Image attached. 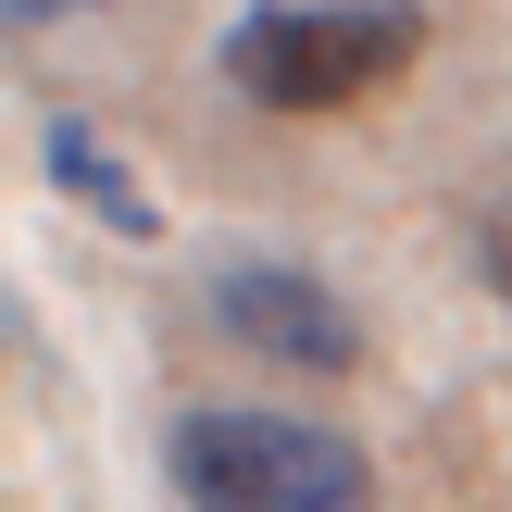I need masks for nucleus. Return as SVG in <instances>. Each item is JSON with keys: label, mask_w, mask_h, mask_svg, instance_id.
Instances as JSON below:
<instances>
[{"label": "nucleus", "mask_w": 512, "mask_h": 512, "mask_svg": "<svg viewBox=\"0 0 512 512\" xmlns=\"http://www.w3.org/2000/svg\"><path fill=\"white\" fill-rule=\"evenodd\" d=\"M425 50L413 0H250L225 25V88H250L263 113H350V100L400 88Z\"/></svg>", "instance_id": "obj_1"}, {"label": "nucleus", "mask_w": 512, "mask_h": 512, "mask_svg": "<svg viewBox=\"0 0 512 512\" xmlns=\"http://www.w3.org/2000/svg\"><path fill=\"white\" fill-rule=\"evenodd\" d=\"M175 500L188 512H375V463L313 413L200 400V413H175Z\"/></svg>", "instance_id": "obj_2"}, {"label": "nucleus", "mask_w": 512, "mask_h": 512, "mask_svg": "<svg viewBox=\"0 0 512 512\" xmlns=\"http://www.w3.org/2000/svg\"><path fill=\"white\" fill-rule=\"evenodd\" d=\"M213 325L238 350H263V363H288V375H350L363 363L350 300L325 288V275H300V263H225L213 275Z\"/></svg>", "instance_id": "obj_3"}, {"label": "nucleus", "mask_w": 512, "mask_h": 512, "mask_svg": "<svg viewBox=\"0 0 512 512\" xmlns=\"http://www.w3.org/2000/svg\"><path fill=\"white\" fill-rule=\"evenodd\" d=\"M38 163H50V188H63L75 213L100 225V238H163V188H150V175L125 163V150L100 138L88 113H50V138H38Z\"/></svg>", "instance_id": "obj_4"}, {"label": "nucleus", "mask_w": 512, "mask_h": 512, "mask_svg": "<svg viewBox=\"0 0 512 512\" xmlns=\"http://www.w3.org/2000/svg\"><path fill=\"white\" fill-rule=\"evenodd\" d=\"M488 288L512 300V200H500V213H488Z\"/></svg>", "instance_id": "obj_5"}, {"label": "nucleus", "mask_w": 512, "mask_h": 512, "mask_svg": "<svg viewBox=\"0 0 512 512\" xmlns=\"http://www.w3.org/2000/svg\"><path fill=\"white\" fill-rule=\"evenodd\" d=\"M63 13H88V0H0V38L13 25H63Z\"/></svg>", "instance_id": "obj_6"}]
</instances>
